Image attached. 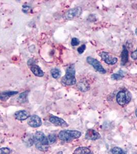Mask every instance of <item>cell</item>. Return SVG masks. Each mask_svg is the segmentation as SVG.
<instances>
[{
  "label": "cell",
  "instance_id": "1",
  "mask_svg": "<svg viewBox=\"0 0 137 154\" xmlns=\"http://www.w3.org/2000/svg\"><path fill=\"white\" fill-rule=\"evenodd\" d=\"M34 143L36 147L41 151H47L49 147V142L47 138L42 132H37L34 136Z\"/></svg>",
  "mask_w": 137,
  "mask_h": 154
},
{
  "label": "cell",
  "instance_id": "2",
  "mask_svg": "<svg viewBox=\"0 0 137 154\" xmlns=\"http://www.w3.org/2000/svg\"><path fill=\"white\" fill-rule=\"evenodd\" d=\"M75 70L74 65L72 64L67 68L66 75L62 79V82L65 85H73L76 83Z\"/></svg>",
  "mask_w": 137,
  "mask_h": 154
},
{
  "label": "cell",
  "instance_id": "3",
  "mask_svg": "<svg viewBox=\"0 0 137 154\" xmlns=\"http://www.w3.org/2000/svg\"><path fill=\"white\" fill-rule=\"evenodd\" d=\"M82 133L79 131L74 130H63L60 131L58 134L60 140L64 141H70L75 139L79 138Z\"/></svg>",
  "mask_w": 137,
  "mask_h": 154
},
{
  "label": "cell",
  "instance_id": "4",
  "mask_svg": "<svg viewBox=\"0 0 137 154\" xmlns=\"http://www.w3.org/2000/svg\"><path fill=\"white\" fill-rule=\"evenodd\" d=\"M131 97L132 96L129 91H121L116 95V101L119 105L124 106L130 102Z\"/></svg>",
  "mask_w": 137,
  "mask_h": 154
},
{
  "label": "cell",
  "instance_id": "5",
  "mask_svg": "<svg viewBox=\"0 0 137 154\" xmlns=\"http://www.w3.org/2000/svg\"><path fill=\"white\" fill-rule=\"evenodd\" d=\"M82 12L80 7H77L69 10L64 14V18L66 20H72L80 16Z\"/></svg>",
  "mask_w": 137,
  "mask_h": 154
},
{
  "label": "cell",
  "instance_id": "6",
  "mask_svg": "<svg viewBox=\"0 0 137 154\" xmlns=\"http://www.w3.org/2000/svg\"><path fill=\"white\" fill-rule=\"evenodd\" d=\"M87 61L88 63L92 65L95 68V70H96L102 74H105L106 72V70L104 69L99 61L97 59L93 58L91 57H88L87 58Z\"/></svg>",
  "mask_w": 137,
  "mask_h": 154
},
{
  "label": "cell",
  "instance_id": "7",
  "mask_svg": "<svg viewBox=\"0 0 137 154\" xmlns=\"http://www.w3.org/2000/svg\"><path fill=\"white\" fill-rule=\"evenodd\" d=\"M99 56L101 57L103 61L109 65H114L118 62V59L111 56L108 52L106 51L101 52L99 54Z\"/></svg>",
  "mask_w": 137,
  "mask_h": 154
},
{
  "label": "cell",
  "instance_id": "8",
  "mask_svg": "<svg viewBox=\"0 0 137 154\" xmlns=\"http://www.w3.org/2000/svg\"><path fill=\"white\" fill-rule=\"evenodd\" d=\"M27 123L33 127H38L41 125L42 121L40 117L37 115H33L28 118Z\"/></svg>",
  "mask_w": 137,
  "mask_h": 154
},
{
  "label": "cell",
  "instance_id": "9",
  "mask_svg": "<svg viewBox=\"0 0 137 154\" xmlns=\"http://www.w3.org/2000/svg\"><path fill=\"white\" fill-rule=\"evenodd\" d=\"M50 121L52 123L56 126H60L62 127H66L68 126V124L64 120L56 116H51L50 117Z\"/></svg>",
  "mask_w": 137,
  "mask_h": 154
},
{
  "label": "cell",
  "instance_id": "10",
  "mask_svg": "<svg viewBox=\"0 0 137 154\" xmlns=\"http://www.w3.org/2000/svg\"><path fill=\"white\" fill-rule=\"evenodd\" d=\"M101 136L98 132L92 129H88L86 134L85 138L88 140H96L99 139Z\"/></svg>",
  "mask_w": 137,
  "mask_h": 154
},
{
  "label": "cell",
  "instance_id": "11",
  "mask_svg": "<svg viewBox=\"0 0 137 154\" xmlns=\"http://www.w3.org/2000/svg\"><path fill=\"white\" fill-rule=\"evenodd\" d=\"M14 116L17 120L23 121L29 118V114L26 110H19L15 113Z\"/></svg>",
  "mask_w": 137,
  "mask_h": 154
},
{
  "label": "cell",
  "instance_id": "12",
  "mask_svg": "<svg viewBox=\"0 0 137 154\" xmlns=\"http://www.w3.org/2000/svg\"><path fill=\"white\" fill-rule=\"evenodd\" d=\"M128 51L125 46H123V50L121 54V65H125L128 61Z\"/></svg>",
  "mask_w": 137,
  "mask_h": 154
},
{
  "label": "cell",
  "instance_id": "13",
  "mask_svg": "<svg viewBox=\"0 0 137 154\" xmlns=\"http://www.w3.org/2000/svg\"><path fill=\"white\" fill-rule=\"evenodd\" d=\"M31 70L33 72L34 74L37 77H43L44 75V73L43 72L42 70H41L38 65H33L31 68Z\"/></svg>",
  "mask_w": 137,
  "mask_h": 154
},
{
  "label": "cell",
  "instance_id": "14",
  "mask_svg": "<svg viewBox=\"0 0 137 154\" xmlns=\"http://www.w3.org/2000/svg\"><path fill=\"white\" fill-rule=\"evenodd\" d=\"M77 87L78 89L82 92L87 91L90 89V85L88 83L85 81L79 82Z\"/></svg>",
  "mask_w": 137,
  "mask_h": 154
},
{
  "label": "cell",
  "instance_id": "15",
  "mask_svg": "<svg viewBox=\"0 0 137 154\" xmlns=\"http://www.w3.org/2000/svg\"><path fill=\"white\" fill-rule=\"evenodd\" d=\"M91 151L86 147H79L77 148L74 151L73 154H89Z\"/></svg>",
  "mask_w": 137,
  "mask_h": 154
},
{
  "label": "cell",
  "instance_id": "16",
  "mask_svg": "<svg viewBox=\"0 0 137 154\" xmlns=\"http://www.w3.org/2000/svg\"><path fill=\"white\" fill-rule=\"evenodd\" d=\"M29 91H25L21 93L18 98V101L20 103L26 102L27 101V95Z\"/></svg>",
  "mask_w": 137,
  "mask_h": 154
},
{
  "label": "cell",
  "instance_id": "17",
  "mask_svg": "<svg viewBox=\"0 0 137 154\" xmlns=\"http://www.w3.org/2000/svg\"><path fill=\"white\" fill-rule=\"evenodd\" d=\"M51 72L52 77L55 79H58L61 76V72L60 70L57 68H54L52 69Z\"/></svg>",
  "mask_w": 137,
  "mask_h": 154
},
{
  "label": "cell",
  "instance_id": "18",
  "mask_svg": "<svg viewBox=\"0 0 137 154\" xmlns=\"http://www.w3.org/2000/svg\"><path fill=\"white\" fill-rule=\"evenodd\" d=\"M112 154H126V152L119 147H114L111 150Z\"/></svg>",
  "mask_w": 137,
  "mask_h": 154
},
{
  "label": "cell",
  "instance_id": "19",
  "mask_svg": "<svg viewBox=\"0 0 137 154\" xmlns=\"http://www.w3.org/2000/svg\"><path fill=\"white\" fill-rule=\"evenodd\" d=\"M124 77V75L122 71H120L118 74H114L111 76V79L114 80H119L122 79Z\"/></svg>",
  "mask_w": 137,
  "mask_h": 154
},
{
  "label": "cell",
  "instance_id": "20",
  "mask_svg": "<svg viewBox=\"0 0 137 154\" xmlns=\"http://www.w3.org/2000/svg\"><path fill=\"white\" fill-rule=\"evenodd\" d=\"M47 139L49 141V144H53V143L55 142L57 140V136L55 134H50L48 136Z\"/></svg>",
  "mask_w": 137,
  "mask_h": 154
},
{
  "label": "cell",
  "instance_id": "21",
  "mask_svg": "<svg viewBox=\"0 0 137 154\" xmlns=\"http://www.w3.org/2000/svg\"><path fill=\"white\" fill-rule=\"evenodd\" d=\"M11 151L7 147H2L0 149V154H10Z\"/></svg>",
  "mask_w": 137,
  "mask_h": 154
},
{
  "label": "cell",
  "instance_id": "22",
  "mask_svg": "<svg viewBox=\"0 0 137 154\" xmlns=\"http://www.w3.org/2000/svg\"><path fill=\"white\" fill-rule=\"evenodd\" d=\"M79 43H80L79 40L76 37H73L71 41V45L73 46H75L78 45L79 44Z\"/></svg>",
  "mask_w": 137,
  "mask_h": 154
},
{
  "label": "cell",
  "instance_id": "23",
  "mask_svg": "<svg viewBox=\"0 0 137 154\" xmlns=\"http://www.w3.org/2000/svg\"><path fill=\"white\" fill-rule=\"evenodd\" d=\"M17 93H18V91H8V92H4V93H2V95L6 97H10Z\"/></svg>",
  "mask_w": 137,
  "mask_h": 154
},
{
  "label": "cell",
  "instance_id": "24",
  "mask_svg": "<svg viewBox=\"0 0 137 154\" xmlns=\"http://www.w3.org/2000/svg\"><path fill=\"white\" fill-rule=\"evenodd\" d=\"M86 48V46L85 44L82 45L79 47H78V49H77V51H78V53L79 54H83L84 51L85 50Z\"/></svg>",
  "mask_w": 137,
  "mask_h": 154
},
{
  "label": "cell",
  "instance_id": "25",
  "mask_svg": "<svg viewBox=\"0 0 137 154\" xmlns=\"http://www.w3.org/2000/svg\"><path fill=\"white\" fill-rule=\"evenodd\" d=\"M131 57L133 60H137V50L133 51L132 54H131Z\"/></svg>",
  "mask_w": 137,
  "mask_h": 154
},
{
  "label": "cell",
  "instance_id": "26",
  "mask_svg": "<svg viewBox=\"0 0 137 154\" xmlns=\"http://www.w3.org/2000/svg\"><path fill=\"white\" fill-rule=\"evenodd\" d=\"M29 8H30V7L29 6H23V8H22V11L24 13H27L29 10Z\"/></svg>",
  "mask_w": 137,
  "mask_h": 154
},
{
  "label": "cell",
  "instance_id": "27",
  "mask_svg": "<svg viewBox=\"0 0 137 154\" xmlns=\"http://www.w3.org/2000/svg\"><path fill=\"white\" fill-rule=\"evenodd\" d=\"M135 114H136V117H137V108L136 109V112H135Z\"/></svg>",
  "mask_w": 137,
  "mask_h": 154
},
{
  "label": "cell",
  "instance_id": "28",
  "mask_svg": "<svg viewBox=\"0 0 137 154\" xmlns=\"http://www.w3.org/2000/svg\"><path fill=\"white\" fill-rule=\"evenodd\" d=\"M58 154H62V152H59V153H58Z\"/></svg>",
  "mask_w": 137,
  "mask_h": 154
},
{
  "label": "cell",
  "instance_id": "29",
  "mask_svg": "<svg viewBox=\"0 0 137 154\" xmlns=\"http://www.w3.org/2000/svg\"><path fill=\"white\" fill-rule=\"evenodd\" d=\"M135 33H136V35H137V28L136 29V31H135Z\"/></svg>",
  "mask_w": 137,
  "mask_h": 154
},
{
  "label": "cell",
  "instance_id": "30",
  "mask_svg": "<svg viewBox=\"0 0 137 154\" xmlns=\"http://www.w3.org/2000/svg\"><path fill=\"white\" fill-rule=\"evenodd\" d=\"M3 98V97H1V96H0V100H1V99H2Z\"/></svg>",
  "mask_w": 137,
  "mask_h": 154
},
{
  "label": "cell",
  "instance_id": "31",
  "mask_svg": "<svg viewBox=\"0 0 137 154\" xmlns=\"http://www.w3.org/2000/svg\"></svg>",
  "mask_w": 137,
  "mask_h": 154
}]
</instances>
